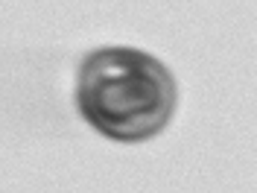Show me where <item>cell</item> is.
Masks as SVG:
<instances>
[{"mask_svg":"<svg viewBox=\"0 0 257 193\" xmlns=\"http://www.w3.org/2000/svg\"><path fill=\"white\" fill-rule=\"evenodd\" d=\"M76 103L94 129L117 141H144L170 120L176 82L141 50L102 47L82 62Z\"/></svg>","mask_w":257,"mask_h":193,"instance_id":"6da1fadb","label":"cell"}]
</instances>
